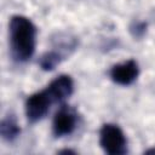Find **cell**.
I'll return each mask as SVG.
<instances>
[{"label":"cell","mask_w":155,"mask_h":155,"mask_svg":"<svg viewBox=\"0 0 155 155\" xmlns=\"http://www.w3.org/2000/svg\"><path fill=\"white\" fill-rule=\"evenodd\" d=\"M78 122L76 113L68 105H62L56 113L52 122V132L54 137L68 136L74 132Z\"/></svg>","instance_id":"277c9868"},{"label":"cell","mask_w":155,"mask_h":155,"mask_svg":"<svg viewBox=\"0 0 155 155\" xmlns=\"http://www.w3.org/2000/svg\"><path fill=\"white\" fill-rule=\"evenodd\" d=\"M10 48L13 61L18 63L28 62L36 45V27L24 16H13L10 19Z\"/></svg>","instance_id":"6da1fadb"},{"label":"cell","mask_w":155,"mask_h":155,"mask_svg":"<svg viewBox=\"0 0 155 155\" xmlns=\"http://www.w3.org/2000/svg\"><path fill=\"white\" fill-rule=\"evenodd\" d=\"M130 31L133 38H142L147 31V23L145 22H133L130 27Z\"/></svg>","instance_id":"9c48e42d"},{"label":"cell","mask_w":155,"mask_h":155,"mask_svg":"<svg viewBox=\"0 0 155 155\" xmlns=\"http://www.w3.org/2000/svg\"><path fill=\"white\" fill-rule=\"evenodd\" d=\"M53 103L54 102L47 88L29 96L25 101V115L28 121L31 124L40 121L47 114L50 107Z\"/></svg>","instance_id":"3957f363"},{"label":"cell","mask_w":155,"mask_h":155,"mask_svg":"<svg viewBox=\"0 0 155 155\" xmlns=\"http://www.w3.org/2000/svg\"><path fill=\"white\" fill-rule=\"evenodd\" d=\"M64 58V54L61 52V51H56V50H52V51H48V52H45L41 57H40V61H39V64L41 67L42 70L45 71H51L53 70Z\"/></svg>","instance_id":"ba28073f"},{"label":"cell","mask_w":155,"mask_h":155,"mask_svg":"<svg viewBox=\"0 0 155 155\" xmlns=\"http://www.w3.org/2000/svg\"><path fill=\"white\" fill-rule=\"evenodd\" d=\"M110 79L121 86H128L133 84L139 75V67L134 59H128L126 62L115 64L109 71Z\"/></svg>","instance_id":"5b68a950"},{"label":"cell","mask_w":155,"mask_h":155,"mask_svg":"<svg viewBox=\"0 0 155 155\" xmlns=\"http://www.w3.org/2000/svg\"><path fill=\"white\" fill-rule=\"evenodd\" d=\"M145 153H147V154H155V148H153V149H149V150H147Z\"/></svg>","instance_id":"8fae6325"},{"label":"cell","mask_w":155,"mask_h":155,"mask_svg":"<svg viewBox=\"0 0 155 155\" xmlns=\"http://www.w3.org/2000/svg\"><path fill=\"white\" fill-rule=\"evenodd\" d=\"M54 103H63L74 91V81L69 75H59L46 87Z\"/></svg>","instance_id":"8992f818"},{"label":"cell","mask_w":155,"mask_h":155,"mask_svg":"<svg viewBox=\"0 0 155 155\" xmlns=\"http://www.w3.org/2000/svg\"><path fill=\"white\" fill-rule=\"evenodd\" d=\"M0 134L6 142H13L21 134V127L18 126L17 120L13 115H7L1 120Z\"/></svg>","instance_id":"52a82bcc"},{"label":"cell","mask_w":155,"mask_h":155,"mask_svg":"<svg viewBox=\"0 0 155 155\" xmlns=\"http://www.w3.org/2000/svg\"><path fill=\"white\" fill-rule=\"evenodd\" d=\"M59 154H75V151H73V150H70V149H64V150H61V151H58Z\"/></svg>","instance_id":"30bf717a"},{"label":"cell","mask_w":155,"mask_h":155,"mask_svg":"<svg viewBox=\"0 0 155 155\" xmlns=\"http://www.w3.org/2000/svg\"><path fill=\"white\" fill-rule=\"evenodd\" d=\"M99 144L110 155H122L127 153V139L122 130L115 124H104L99 131Z\"/></svg>","instance_id":"7a4b0ae2"}]
</instances>
